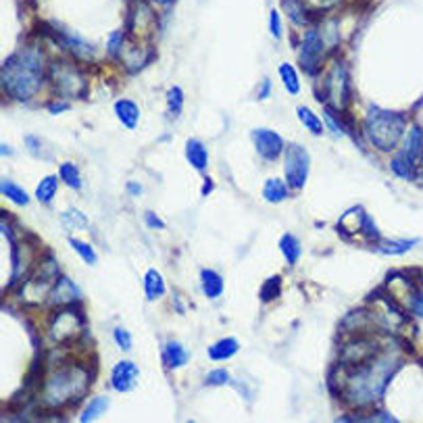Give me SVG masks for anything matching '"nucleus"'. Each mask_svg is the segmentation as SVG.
Returning a JSON list of instances; mask_svg holds the SVG:
<instances>
[{"label":"nucleus","mask_w":423,"mask_h":423,"mask_svg":"<svg viewBox=\"0 0 423 423\" xmlns=\"http://www.w3.org/2000/svg\"><path fill=\"white\" fill-rule=\"evenodd\" d=\"M400 356L402 354L398 353L376 354L369 361L361 363L349 380V398L359 405L378 400L394 378L396 369L402 365Z\"/></svg>","instance_id":"1"},{"label":"nucleus","mask_w":423,"mask_h":423,"mask_svg":"<svg viewBox=\"0 0 423 423\" xmlns=\"http://www.w3.org/2000/svg\"><path fill=\"white\" fill-rule=\"evenodd\" d=\"M42 57L35 50H26L11 57L2 67V86L4 90L17 98H32L42 86Z\"/></svg>","instance_id":"2"},{"label":"nucleus","mask_w":423,"mask_h":423,"mask_svg":"<svg viewBox=\"0 0 423 423\" xmlns=\"http://www.w3.org/2000/svg\"><path fill=\"white\" fill-rule=\"evenodd\" d=\"M88 388V373L81 367H67L52 373L44 386V402L63 407L65 402L79 400Z\"/></svg>","instance_id":"3"},{"label":"nucleus","mask_w":423,"mask_h":423,"mask_svg":"<svg viewBox=\"0 0 423 423\" xmlns=\"http://www.w3.org/2000/svg\"><path fill=\"white\" fill-rule=\"evenodd\" d=\"M365 128H367L369 142L378 150L388 152L394 146H398L400 138L405 136V117L400 113H394V111H384V108L371 106Z\"/></svg>","instance_id":"4"},{"label":"nucleus","mask_w":423,"mask_h":423,"mask_svg":"<svg viewBox=\"0 0 423 423\" xmlns=\"http://www.w3.org/2000/svg\"><path fill=\"white\" fill-rule=\"evenodd\" d=\"M423 152V128L422 125H413L405 138V144H402V150L392 159L390 163V169L392 174L398 177H409L415 174L417 169V163L422 159Z\"/></svg>","instance_id":"5"},{"label":"nucleus","mask_w":423,"mask_h":423,"mask_svg":"<svg viewBox=\"0 0 423 423\" xmlns=\"http://www.w3.org/2000/svg\"><path fill=\"white\" fill-rule=\"evenodd\" d=\"M309 152L300 146V144H290L286 148V159H283V171H286V179L288 186L292 190H300L307 181L309 176Z\"/></svg>","instance_id":"6"},{"label":"nucleus","mask_w":423,"mask_h":423,"mask_svg":"<svg viewBox=\"0 0 423 423\" xmlns=\"http://www.w3.org/2000/svg\"><path fill=\"white\" fill-rule=\"evenodd\" d=\"M50 75H52V81L57 86V90L61 94H69V96H79L86 81L81 77V73L77 69H73L71 65H67L65 61H59V63H52L50 65Z\"/></svg>","instance_id":"7"},{"label":"nucleus","mask_w":423,"mask_h":423,"mask_svg":"<svg viewBox=\"0 0 423 423\" xmlns=\"http://www.w3.org/2000/svg\"><path fill=\"white\" fill-rule=\"evenodd\" d=\"M327 86H329L327 94H329L332 103L338 108H346L349 101H351V81H349V73L342 63H336L334 69L329 71Z\"/></svg>","instance_id":"8"},{"label":"nucleus","mask_w":423,"mask_h":423,"mask_svg":"<svg viewBox=\"0 0 423 423\" xmlns=\"http://www.w3.org/2000/svg\"><path fill=\"white\" fill-rule=\"evenodd\" d=\"M252 140H254L256 152L267 161H276L283 152L282 136L273 130H254Z\"/></svg>","instance_id":"9"},{"label":"nucleus","mask_w":423,"mask_h":423,"mask_svg":"<svg viewBox=\"0 0 423 423\" xmlns=\"http://www.w3.org/2000/svg\"><path fill=\"white\" fill-rule=\"evenodd\" d=\"M321 48H323L321 34H319L317 30H309V32L305 34L303 46H300V65H303V69L309 71V73H315V71H317Z\"/></svg>","instance_id":"10"},{"label":"nucleus","mask_w":423,"mask_h":423,"mask_svg":"<svg viewBox=\"0 0 423 423\" xmlns=\"http://www.w3.org/2000/svg\"><path fill=\"white\" fill-rule=\"evenodd\" d=\"M138 376H140L138 365H134L132 361H119L113 367L111 384H113V388L117 390V392H130V390H134V386H136Z\"/></svg>","instance_id":"11"},{"label":"nucleus","mask_w":423,"mask_h":423,"mask_svg":"<svg viewBox=\"0 0 423 423\" xmlns=\"http://www.w3.org/2000/svg\"><path fill=\"white\" fill-rule=\"evenodd\" d=\"M77 298H79L77 286L71 282L69 278H65V276L59 278V282L55 283V288H52V296H48V300L52 305H71Z\"/></svg>","instance_id":"12"},{"label":"nucleus","mask_w":423,"mask_h":423,"mask_svg":"<svg viewBox=\"0 0 423 423\" xmlns=\"http://www.w3.org/2000/svg\"><path fill=\"white\" fill-rule=\"evenodd\" d=\"M186 157H188V163L196 171H201V174L207 171V167H209V152H207V146L203 142L196 140V138H190L188 144H186Z\"/></svg>","instance_id":"13"},{"label":"nucleus","mask_w":423,"mask_h":423,"mask_svg":"<svg viewBox=\"0 0 423 423\" xmlns=\"http://www.w3.org/2000/svg\"><path fill=\"white\" fill-rule=\"evenodd\" d=\"M115 115L117 119L123 123V128L128 130H136L138 128V121H140V108L134 101H128V98H121L115 103Z\"/></svg>","instance_id":"14"},{"label":"nucleus","mask_w":423,"mask_h":423,"mask_svg":"<svg viewBox=\"0 0 423 423\" xmlns=\"http://www.w3.org/2000/svg\"><path fill=\"white\" fill-rule=\"evenodd\" d=\"M238 351H240V344L236 338H221L209 346V359L211 361H227Z\"/></svg>","instance_id":"15"},{"label":"nucleus","mask_w":423,"mask_h":423,"mask_svg":"<svg viewBox=\"0 0 423 423\" xmlns=\"http://www.w3.org/2000/svg\"><path fill=\"white\" fill-rule=\"evenodd\" d=\"M144 292L148 300H159L165 294V283L157 269H148L144 276Z\"/></svg>","instance_id":"16"},{"label":"nucleus","mask_w":423,"mask_h":423,"mask_svg":"<svg viewBox=\"0 0 423 423\" xmlns=\"http://www.w3.org/2000/svg\"><path fill=\"white\" fill-rule=\"evenodd\" d=\"M201 286H203V292L209 298H219L221 292H223V278L213 269H203L201 271Z\"/></svg>","instance_id":"17"},{"label":"nucleus","mask_w":423,"mask_h":423,"mask_svg":"<svg viewBox=\"0 0 423 423\" xmlns=\"http://www.w3.org/2000/svg\"><path fill=\"white\" fill-rule=\"evenodd\" d=\"M188 351L181 346V344H177V342H167V346H165V351H163V361H165V365L167 367H171V369H179L181 365H186L188 363Z\"/></svg>","instance_id":"18"},{"label":"nucleus","mask_w":423,"mask_h":423,"mask_svg":"<svg viewBox=\"0 0 423 423\" xmlns=\"http://www.w3.org/2000/svg\"><path fill=\"white\" fill-rule=\"evenodd\" d=\"M417 242H419V240H415V238H409V240H386V242H382V244L376 248V250H378L380 254L396 256V254H405V252H409L411 248L417 247Z\"/></svg>","instance_id":"19"},{"label":"nucleus","mask_w":423,"mask_h":423,"mask_svg":"<svg viewBox=\"0 0 423 423\" xmlns=\"http://www.w3.org/2000/svg\"><path fill=\"white\" fill-rule=\"evenodd\" d=\"M280 250H282L286 261H288L290 265H296V261L300 259V252H303L300 242H298L292 234H283L282 238H280Z\"/></svg>","instance_id":"20"},{"label":"nucleus","mask_w":423,"mask_h":423,"mask_svg":"<svg viewBox=\"0 0 423 423\" xmlns=\"http://www.w3.org/2000/svg\"><path fill=\"white\" fill-rule=\"evenodd\" d=\"M0 190H2V194L6 196V198H11L15 205H19V207H26L28 203H30V196L26 194V190L21 188V186H17V184H13V181H9V179H2L0 181Z\"/></svg>","instance_id":"21"},{"label":"nucleus","mask_w":423,"mask_h":423,"mask_svg":"<svg viewBox=\"0 0 423 423\" xmlns=\"http://www.w3.org/2000/svg\"><path fill=\"white\" fill-rule=\"evenodd\" d=\"M288 196V188L282 179H267L263 186V198L269 203H282Z\"/></svg>","instance_id":"22"},{"label":"nucleus","mask_w":423,"mask_h":423,"mask_svg":"<svg viewBox=\"0 0 423 423\" xmlns=\"http://www.w3.org/2000/svg\"><path fill=\"white\" fill-rule=\"evenodd\" d=\"M57 177H44L40 184H38V190H35V198L42 203V205H50V201L55 198L57 194Z\"/></svg>","instance_id":"23"},{"label":"nucleus","mask_w":423,"mask_h":423,"mask_svg":"<svg viewBox=\"0 0 423 423\" xmlns=\"http://www.w3.org/2000/svg\"><path fill=\"white\" fill-rule=\"evenodd\" d=\"M296 115H298L300 123H303L309 132H313V134H321V132H323L321 119H319L311 108H307V106H296Z\"/></svg>","instance_id":"24"},{"label":"nucleus","mask_w":423,"mask_h":423,"mask_svg":"<svg viewBox=\"0 0 423 423\" xmlns=\"http://www.w3.org/2000/svg\"><path fill=\"white\" fill-rule=\"evenodd\" d=\"M106 407H108V398H106V396H96V398L84 409V413L79 415V419L84 423L92 422V419H98L106 411Z\"/></svg>","instance_id":"25"},{"label":"nucleus","mask_w":423,"mask_h":423,"mask_svg":"<svg viewBox=\"0 0 423 423\" xmlns=\"http://www.w3.org/2000/svg\"><path fill=\"white\" fill-rule=\"evenodd\" d=\"M280 77H282L283 86L290 94H298L300 92V79H298V73L296 69L290 65V63H283L280 65Z\"/></svg>","instance_id":"26"},{"label":"nucleus","mask_w":423,"mask_h":423,"mask_svg":"<svg viewBox=\"0 0 423 423\" xmlns=\"http://www.w3.org/2000/svg\"><path fill=\"white\" fill-rule=\"evenodd\" d=\"M283 6H286L290 19H292L296 26H305V23H307V11H305V6L300 4V0H283Z\"/></svg>","instance_id":"27"},{"label":"nucleus","mask_w":423,"mask_h":423,"mask_svg":"<svg viewBox=\"0 0 423 423\" xmlns=\"http://www.w3.org/2000/svg\"><path fill=\"white\" fill-rule=\"evenodd\" d=\"M61 179L73 188V190H81V177H79V171H77V167L73 165V163H63L61 165Z\"/></svg>","instance_id":"28"},{"label":"nucleus","mask_w":423,"mask_h":423,"mask_svg":"<svg viewBox=\"0 0 423 423\" xmlns=\"http://www.w3.org/2000/svg\"><path fill=\"white\" fill-rule=\"evenodd\" d=\"M61 221H63V225L69 227V230H84V227L88 225V219L79 211H75V209L63 213V215H61Z\"/></svg>","instance_id":"29"},{"label":"nucleus","mask_w":423,"mask_h":423,"mask_svg":"<svg viewBox=\"0 0 423 423\" xmlns=\"http://www.w3.org/2000/svg\"><path fill=\"white\" fill-rule=\"evenodd\" d=\"M167 106H169V113H171L174 117L179 115V111H181V106H184V92H181V88L174 86V88L167 92Z\"/></svg>","instance_id":"30"},{"label":"nucleus","mask_w":423,"mask_h":423,"mask_svg":"<svg viewBox=\"0 0 423 423\" xmlns=\"http://www.w3.org/2000/svg\"><path fill=\"white\" fill-rule=\"evenodd\" d=\"M71 247L77 250V254H79L86 263H90V265L96 263V252H94V248L90 247V244H86V242H81V240H77V238H71Z\"/></svg>","instance_id":"31"},{"label":"nucleus","mask_w":423,"mask_h":423,"mask_svg":"<svg viewBox=\"0 0 423 423\" xmlns=\"http://www.w3.org/2000/svg\"><path fill=\"white\" fill-rule=\"evenodd\" d=\"M280 286H282V280H280V278H271V280H267V282L263 283L261 298H263L265 303H269V300L278 298V296H280Z\"/></svg>","instance_id":"32"},{"label":"nucleus","mask_w":423,"mask_h":423,"mask_svg":"<svg viewBox=\"0 0 423 423\" xmlns=\"http://www.w3.org/2000/svg\"><path fill=\"white\" fill-rule=\"evenodd\" d=\"M230 382V373L225 369H215L207 376V386H225Z\"/></svg>","instance_id":"33"},{"label":"nucleus","mask_w":423,"mask_h":423,"mask_svg":"<svg viewBox=\"0 0 423 423\" xmlns=\"http://www.w3.org/2000/svg\"><path fill=\"white\" fill-rule=\"evenodd\" d=\"M113 336H115V342H117V346L121 351H130L132 349V336H130V332H125L123 327H115Z\"/></svg>","instance_id":"34"},{"label":"nucleus","mask_w":423,"mask_h":423,"mask_svg":"<svg viewBox=\"0 0 423 423\" xmlns=\"http://www.w3.org/2000/svg\"><path fill=\"white\" fill-rule=\"evenodd\" d=\"M411 311L415 317L423 319V292H415L411 296Z\"/></svg>","instance_id":"35"},{"label":"nucleus","mask_w":423,"mask_h":423,"mask_svg":"<svg viewBox=\"0 0 423 423\" xmlns=\"http://www.w3.org/2000/svg\"><path fill=\"white\" fill-rule=\"evenodd\" d=\"M269 28H271V34L276 35V38H282V23H280L278 11H271V23H269Z\"/></svg>","instance_id":"36"},{"label":"nucleus","mask_w":423,"mask_h":423,"mask_svg":"<svg viewBox=\"0 0 423 423\" xmlns=\"http://www.w3.org/2000/svg\"><path fill=\"white\" fill-rule=\"evenodd\" d=\"M144 219H146L148 227H154V230H163V227H165V225H163V221H161V219H159V217H157L154 213L148 211L146 215H144Z\"/></svg>","instance_id":"37"},{"label":"nucleus","mask_w":423,"mask_h":423,"mask_svg":"<svg viewBox=\"0 0 423 423\" xmlns=\"http://www.w3.org/2000/svg\"><path fill=\"white\" fill-rule=\"evenodd\" d=\"M26 144H28L30 152L40 154V140H38V138H34V136H28V138H26Z\"/></svg>","instance_id":"38"},{"label":"nucleus","mask_w":423,"mask_h":423,"mask_svg":"<svg viewBox=\"0 0 423 423\" xmlns=\"http://www.w3.org/2000/svg\"><path fill=\"white\" fill-rule=\"evenodd\" d=\"M128 188H130V192H132V194H136V196H138V194H142L140 184H134V181H130V184H128Z\"/></svg>","instance_id":"39"},{"label":"nucleus","mask_w":423,"mask_h":423,"mask_svg":"<svg viewBox=\"0 0 423 423\" xmlns=\"http://www.w3.org/2000/svg\"><path fill=\"white\" fill-rule=\"evenodd\" d=\"M415 174H417L419 181L423 184V152H422V159H419V163H417V169H415Z\"/></svg>","instance_id":"40"},{"label":"nucleus","mask_w":423,"mask_h":423,"mask_svg":"<svg viewBox=\"0 0 423 423\" xmlns=\"http://www.w3.org/2000/svg\"><path fill=\"white\" fill-rule=\"evenodd\" d=\"M67 108V105H50L48 106V111L50 113H61V111H65Z\"/></svg>","instance_id":"41"},{"label":"nucleus","mask_w":423,"mask_h":423,"mask_svg":"<svg viewBox=\"0 0 423 423\" xmlns=\"http://www.w3.org/2000/svg\"><path fill=\"white\" fill-rule=\"evenodd\" d=\"M154 2H159V4H163V6H169V4H174L176 0H154Z\"/></svg>","instance_id":"42"},{"label":"nucleus","mask_w":423,"mask_h":423,"mask_svg":"<svg viewBox=\"0 0 423 423\" xmlns=\"http://www.w3.org/2000/svg\"><path fill=\"white\" fill-rule=\"evenodd\" d=\"M211 188H213V184L207 179V184H205V190H203V192H205V194H209V192H211Z\"/></svg>","instance_id":"43"},{"label":"nucleus","mask_w":423,"mask_h":423,"mask_svg":"<svg viewBox=\"0 0 423 423\" xmlns=\"http://www.w3.org/2000/svg\"><path fill=\"white\" fill-rule=\"evenodd\" d=\"M0 150H2V154H11V148H9L6 144H2V146H0Z\"/></svg>","instance_id":"44"}]
</instances>
